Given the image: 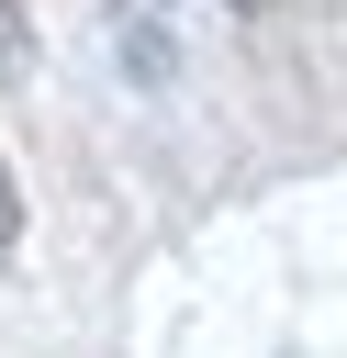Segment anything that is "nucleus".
Instances as JSON below:
<instances>
[{
  "mask_svg": "<svg viewBox=\"0 0 347 358\" xmlns=\"http://www.w3.org/2000/svg\"><path fill=\"white\" fill-rule=\"evenodd\" d=\"M123 11H134V67L168 78V11H179V0H123Z\"/></svg>",
  "mask_w": 347,
  "mask_h": 358,
  "instance_id": "1",
  "label": "nucleus"
},
{
  "mask_svg": "<svg viewBox=\"0 0 347 358\" xmlns=\"http://www.w3.org/2000/svg\"><path fill=\"white\" fill-rule=\"evenodd\" d=\"M22 78H34V11L0 0V90H22Z\"/></svg>",
  "mask_w": 347,
  "mask_h": 358,
  "instance_id": "2",
  "label": "nucleus"
},
{
  "mask_svg": "<svg viewBox=\"0 0 347 358\" xmlns=\"http://www.w3.org/2000/svg\"><path fill=\"white\" fill-rule=\"evenodd\" d=\"M22 246V190H11V168H0V257Z\"/></svg>",
  "mask_w": 347,
  "mask_h": 358,
  "instance_id": "3",
  "label": "nucleus"
},
{
  "mask_svg": "<svg viewBox=\"0 0 347 358\" xmlns=\"http://www.w3.org/2000/svg\"><path fill=\"white\" fill-rule=\"evenodd\" d=\"M224 11H269V0H224Z\"/></svg>",
  "mask_w": 347,
  "mask_h": 358,
  "instance_id": "4",
  "label": "nucleus"
}]
</instances>
